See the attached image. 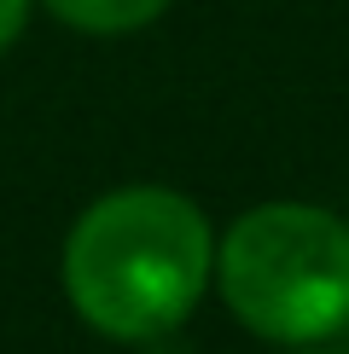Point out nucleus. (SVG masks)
<instances>
[{
  "label": "nucleus",
  "instance_id": "f03ea898",
  "mask_svg": "<svg viewBox=\"0 0 349 354\" xmlns=\"http://www.w3.org/2000/svg\"><path fill=\"white\" fill-rule=\"evenodd\" d=\"M222 302L268 343H320L349 326V221L320 203H256L215 250Z\"/></svg>",
  "mask_w": 349,
  "mask_h": 354
},
{
  "label": "nucleus",
  "instance_id": "20e7f679",
  "mask_svg": "<svg viewBox=\"0 0 349 354\" xmlns=\"http://www.w3.org/2000/svg\"><path fill=\"white\" fill-rule=\"evenodd\" d=\"M24 18H29V0H0V53H6L12 41H18Z\"/></svg>",
  "mask_w": 349,
  "mask_h": 354
},
{
  "label": "nucleus",
  "instance_id": "7ed1b4c3",
  "mask_svg": "<svg viewBox=\"0 0 349 354\" xmlns=\"http://www.w3.org/2000/svg\"><path fill=\"white\" fill-rule=\"evenodd\" d=\"M41 6L82 35H134V29L163 18L169 0H41Z\"/></svg>",
  "mask_w": 349,
  "mask_h": 354
},
{
  "label": "nucleus",
  "instance_id": "f257e3e1",
  "mask_svg": "<svg viewBox=\"0 0 349 354\" xmlns=\"http://www.w3.org/2000/svg\"><path fill=\"white\" fill-rule=\"evenodd\" d=\"M210 279L215 232L198 203L169 186L105 192L64 239V297L116 343H145L186 326Z\"/></svg>",
  "mask_w": 349,
  "mask_h": 354
},
{
  "label": "nucleus",
  "instance_id": "39448f33",
  "mask_svg": "<svg viewBox=\"0 0 349 354\" xmlns=\"http://www.w3.org/2000/svg\"><path fill=\"white\" fill-rule=\"evenodd\" d=\"M303 354H320V348H314V343H303Z\"/></svg>",
  "mask_w": 349,
  "mask_h": 354
}]
</instances>
